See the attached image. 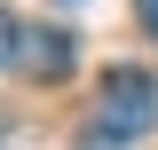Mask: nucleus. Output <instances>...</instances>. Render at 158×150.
<instances>
[{
	"label": "nucleus",
	"mask_w": 158,
	"mask_h": 150,
	"mask_svg": "<svg viewBox=\"0 0 158 150\" xmlns=\"http://www.w3.org/2000/svg\"><path fill=\"white\" fill-rule=\"evenodd\" d=\"M95 111H103V127H111L118 142H135V134H150V127H158V79L127 63V71L103 79V103H95Z\"/></svg>",
	"instance_id": "obj_1"
},
{
	"label": "nucleus",
	"mask_w": 158,
	"mask_h": 150,
	"mask_svg": "<svg viewBox=\"0 0 158 150\" xmlns=\"http://www.w3.org/2000/svg\"><path fill=\"white\" fill-rule=\"evenodd\" d=\"M135 24H142V32L158 40V0H135Z\"/></svg>",
	"instance_id": "obj_4"
},
{
	"label": "nucleus",
	"mask_w": 158,
	"mask_h": 150,
	"mask_svg": "<svg viewBox=\"0 0 158 150\" xmlns=\"http://www.w3.org/2000/svg\"><path fill=\"white\" fill-rule=\"evenodd\" d=\"M24 71L32 79H71V63H79V48H71V32H24Z\"/></svg>",
	"instance_id": "obj_2"
},
{
	"label": "nucleus",
	"mask_w": 158,
	"mask_h": 150,
	"mask_svg": "<svg viewBox=\"0 0 158 150\" xmlns=\"http://www.w3.org/2000/svg\"><path fill=\"white\" fill-rule=\"evenodd\" d=\"M16 56H24V32H16V16L0 8V63H16Z\"/></svg>",
	"instance_id": "obj_3"
}]
</instances>
